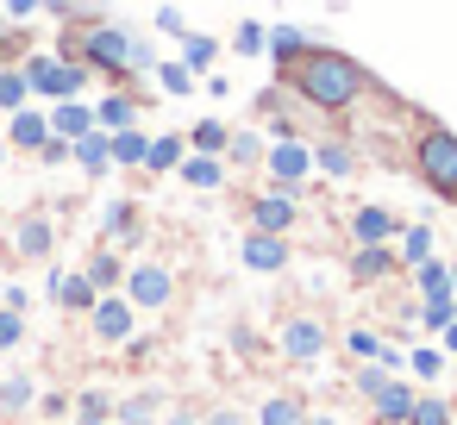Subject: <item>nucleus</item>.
Here are the masks:
<instances>
[{
  "instance_id": "1",
  "label": "nucleus",
  "mask_w": 457,
  "mask_h": 425,
  "mask_svg": "<svg viewBox=\"0 0 457 425\" xmlns=\"http://www.w3.org/2000/svg\"><path fill=\"white\" fill-rule=\"evenodd\" d=\"M313 113H326V119H345L363 94H376V76L357 63V57H345V51H326V45H307V57L282 76Z\"/></svg>"
},
{
  "instance_id": "2",
  "label": "nucleus",
  "mask_w": 457,
  "mask_h": 425,
  "mask_svg": "<svg viewBox=\"0 0 457 425\" xmlns=\"http://www.w3.org/2000/svg\"><path fill=\"white\" fill-rule=\"evenodd\" d=\"M63 51H76L82 69H101V76H113V82H132L138 69L157 63L151 45H138V38L120 32V26H82V32H63Z\"/></svg>"
},
{
  "instance_id": "3",
  "label": "nucleus",
  "mask_w": 457,
  "mask_h": 425,
  "mask_svg": "<svg viewBox=\"0 0 457 425\" xmlns=\"http://www.w3.org/2000/svg\"><path fill=\"white\" fill-rule=\"evenodd\" d=\"M413 176L445 207H457V132L438 126V119H426V113H413Z\"/></svg>"
},
{
  "instance_id": "4",
  "label": "nucleus",
  "mask_w": 457,
  "mask_h": 425,
  "mask_svg": "<svg viewBox=\"0 0 457 425\" xmlns=\"http://www.w3.org/2000/svg\"><path fill=\"white\" fill-rule=\"evenodd\" d=\"M20 76H26V88L45 94V101H76V94L88 88V69H82V63H57V57H45V51H26Z\"/></svg>"
},
{
  "instance_id": "5",
  "label": "nucleus",
  "mask_w": 457,
  "mask_h": 425,
  "mask_svg": "<svg viewBox=\"0 0 457 425\" xmlns=\"http://www.w3.org/2000/svg\"><path fill=\"white\" fill-rule=\"evenodd\" d=\"M170 294H176V275H170L163 263H132V269H126V300H132V306L157 313V306H170Z\"/></svg>"
},
{
  "instance_id": "6",
  "label": "nucleus",
  "mask_w": 457,
  "mask_h": 425,
  "mask_svg": "<svg viewBox=\"0 0 457 425\" xmlns=\"http://www.w3.org/2000/svg\"><path fill=\"white\" fill-rule=\"evenodd\" d=\"M263 163H270V176H276V188H301L307 176H313V151L301 144V138H276L270 151H263Z\"/></svg>"
},
{
  "instance_id": "7",
  "label": "nucleus",
  "mask_w": 457,
  "mask_h": 425,
  "mask_svg": "<svg viewBox=\"0 0 457 425\" xmlns=\"http://www.w3.org/2000/svg\"><path fill=\"white\" fill-rule=\"evenodd\" d=\"M295 219H301V207H295V194H288V188H270V194H257V200H251V232L288 238V232H295Z\"/></svg>"
},
{
  "instance_id": "8",
  "label": "nucleus",
  "mask_w": 457,
  "mask_h": 425,
  "mask_svg": "<svg viewBox=\"0 0 457 425\" xmlns=\"http://www.w3.org/2000/svg\"><path fill=\"white\" fill-rule=\"evenodd\" d=\"M88 325H95V338H101V344H126V338H132V325H138V306H132L126 294H101V300H95V313H88Z\"/></svg>"
},
{
  "instance_id": "9",
  "label": "nucleus",
  "mask_w": 457,
  "mask_h": 425,
  "mask_svg": "<svg viewBox=\"0 0 457 425\" xmlns=\"http://www.w3.org/2000/svg\"><path fill=\"white\" fill-rule=\"evenodd\" d=\"M51 250H57V225L45 213H20L13 219V257L20 263H45Z\"/></svg>"
},
{
  "instance_id": "10",
  "label": "nucleus",
  "mask_w": 457,
  "mask_h": 425,
  "mask_svg": "<svg viewBox=\"0 0 457 425\" xmlns=\"http://www.w3.org/2000/svg\"><path fill=\"white\" fill-rule=\"evenodd\" d=\"M326 344H332V338H326V325H320L313 313H301V319L282 325V356H288V363H320Z\"/></svg>"
},
{
  "instance_id": "11",
  "label": "nucleus",
  "mask_w": 457,
  "mask_h": 425,
  "mask_svg": "<svg viewBox=\"0 0 457 425\" xmlns=\"http://www.w3.org/2000/svg\"><path fill=\"white\" fill-rule=\"evenodd\" d=\"M45 294H51L57 306H70V313H95V300H101V288H95L88 275H63V269L45 275Z\"/></svg>"
},
{
  "instance_id": "12",
  "label": "nucleus",
  "mask_w": 457,
  "mask_h": 425,
  "mask_svg": "<svg viewBox=\"0 0 457 425\" xmlns=\"http://www.w3.org/2000/svg\"><path fill=\"white\" fill-rule=\"evenodd\" d=\"M238 257H245V269H251V275H276V269H288V238H270V232H251Z\"/></svg>"
},
{
  "instance_id": "13",
  "label": "nucleus",
  "mask_w": 457,
  "mask_h": 425,
  "mask_svg": "<svg viewBox=\"0 0 457 425\" xmlns=\"http://www.w3.org/2000/svg\"><path fill=\"white\" fill-rule=\"evenodd\" d=\"M413 400H420V394H413L407 381H395V375H388V381H382V388L370 394V413H376V425H407Z\"/></svg>"
},
{
  "instance_id": "14",
  "label": "nucleus",
  "mask_w": 457,
  "mask_h": 425,
  "mask_svg": "<svg viewBox=\"0 0 457 425\" xmlns=\"http://www.w3.org/2000/svg\"><path fill=\"white\" fill-rule=\"evenodd\" d=\"M45 119H51V138H63V144H76V138L95 132V107H82V101H57Z\"/></svg>"
},
{
  "instance_id": "15",
  "label": "nucleus",
  "mask_w": 457,
  "mask_h": 425,
  "mask_svg": "<svg viewBox=\"0 0 457 425\" xmlns=\"http://www.w3.org/2000/svg\"><path fill=\"white\" fill-rule=\"evenodd\" d=\"M45 138H51V119H45L38 107H20L13 126H7V144H13V151H45Z\"/></svg>"
},
{
  "instance_id": "16",
  "label": "nucleus",
  "mask_w": 457,
  "mask_h": 425,
  "mask_svg": "<svg viewBox=\"0 0 457 425\" xmlns=\"http://www.w3.org/2000/svg\"><path fill=\"white\" fill-rule=\"evenodd\" d=\"M395 232H401V225H395L388 207H357V213H351V238H357V244H388Z\"/></svg>"
},
{
  "instance_id": "17",
  "label": "nucleus",
  "mask_w": 457,
  "mask_h": 425,
  "mask_svg": "<svg viewBox=\"0 0 457 425\" xmlns=\"http://www.w3.org/2000/svg\"><path fill=\"white\" fill-rule=\"evenodd\" d=\"M395 250L388 244H357L351 250V282H382V275H395Z\"/></svg>"
},
{
  "instance_id": "18",
  "label": "nucleus",
  "mask_w": 457,
  "mask_h": 425,
  "mask_svg": "<svg viewBox=\"0 0 457 425\" xmlns=\"http://www.w3.org/2000/svg\"><path fill=\"white\" fill-rule=\"evenodd\" d=\"M263 51H270V63H276V76H288L301 57H307V38L295 32V26H276L270 38H263Z\"/></svg>"
},
{
  "instance_id": "19",
  "label": "nucleus",
  "mask_w": 457,
  "mask_h": 425,
  "mask_svg": "<svg viewBox=\"0 0 457 425\" xmlns=\"http://www.w3.org/2000/svg\"><path fill=\"white\" fill-rule=\"evenodd\" d=\"M70 157H76V163H82L88 176H107V169H113V138H107V132L95 126L88 138H76V144H70Z\"/></svg>"
},
{
  "instance_id": "20",
  "label": "nucleus",
  "mask_w": 457,
  "mask_h": 425,
  "mask_svg": "<svg viewBox=\"0 0 457 425\" xmlns=\"http://www.w3.org/2000/svg\"><path fill=\"white\" fill-rule=\"evenodd\" d=\"M95 126H101L107 138H113V132H132V126H138V101H132V94H107V101L95 107Z\"/></svg>"
},
{
  "instance_id": "21",
  "label": "nucleus",
  "mask_w": 457,
  "mask_h": 425,
  "mask_svg": "<svg viewBox=\"0 0 457 425\" xmlns=\"http://www.w3.org/2000/svg\"><path fill=\"white\" fill-rule=\"evenodd\" d=\"M313 169H326L332 182H345V176H357V151L345 138H326V144H313Z\"/></svg>"
},
{
  "instance_id": "22",
  "label": "nucleus",
  "mask_w": 457,
  "mask_h": 425,
  "mask_svg": "<svg viewBox=\"0 0 457 425\" xmlns=\"http://www.w3.org/2000/svg\"><path fill=\"white\" fill-rule=\"evenodd\" d=\"M188 188H226V157H182L176 169Z\"/></svg>"
},
{
  "instance_id": "23",
  "label": "nucleus",
  "mask_w": 457,
  "mask_h": 425,
  "mask_svg": "<svg viewBox=\"0 0 457 425\" xmlns=\"http://www.w3.org/2000/svg\"><path fill=\"white\" fill-rule=\"evenodd\" d=\"M26 406H38V381L32 375H7V381H0V413L20 419Z\"/></svg>"
},
{
  "instance_id": "24",
  "label": "nucleus",
  "mask_w": 457,
  "mask_h": 425,
  "mask_svg": "<svg viewBox=\"0 0 457 425\" xmlns=\"http://www.w3.org/2000/svg\"><path fill=\"white\" fill-rule=\"evenodd\" d=\"M182 157H188V138H151V157H145V169L151 176H170V169H182Z\"/></svg>"
},
{
  "instance_id": "25",
  "label": "nucleus",
  "mask_w": 457,
  "mask_h": 425,
  "mask_svg": "<svg viewBox=\"0 0 457 425\" xmlns=\"http://www.w3.org/2000/svg\"><path fill=\"white\" fill-rule=\"evenodd\" d=\"M157 406H163V400L145 388V394H126V400H113V419H120V425H157Z\"/></svg>"
},
{
  "instance_id": "26",
  "label": "nucleus",
  "mask_w": 457,
  "mask_h": 425,
  "mask_svg": "<svg viewBox=\"0 0 457 425\" xmlns=\"http://www.w3.org/2000/svg\"><path fill=\"white\" fill-rule=\"evenodd\" d=\"M145 157H151V138L132 126V132H113V163L120 169H145Z\"/></svg>"
},
{
  "instance_id": "27",
  "label": "nucleus",
  "mask_w": 457,
  "mask_h": 425,
  "mask_svg": "<svg viewBox=\"0 0 457 425\" xmlns=\"http://www.w3.org/2000/svg\"><path fill=\"white\" fill-rule=\"evenodd\" d=\"M82 275H88V282H95V288H101V294H113V288H120V282H126V263H120V257H113V250H95V257H88V269H82Z\"/></svg>"
},
{
  "instance_id": "28",
  "label": "nucleus",
  "mask_w": 457,
  "mask_h": 425,
  "mask_svg": "<svg viewBox=\"0 0 457 425\" xmlns=\"http://www.w3.org/2000/svg\"><path fill=\"white\" fill-rule=\"evenodd\" d=\"M307 419V406L295 400V394H270L263 406H257V425H301Z\"/></svg>"
},
{
  "instance_id": "29",
  "label": "nucleus",
  "mask_w": 457,
  "mask_h": 425,
  "mask_svg": "<svg viewBox=\"0 0 457 425\" xmlns=\"http://www.w3.org/2000/svg\"><path fill=\"white\" fill-rule=\"evenodd\" d=\"M213 57H220V45H213L207 32H188V38H182V69H188V76L213 69Z\"/></svg>"
},
{
  "instance_id": "30",
  "label": "nucleus",
  "mask_w": 457,
  "mask_h": 425,
  "mask_svg": "<svg viewBox=\"0 0 457 425\" xmlns=\"http://www.w3.org/2000/svg\"><path fill=\"white\" fill-rule=\"evenodd\" d=\"M407 269H420V263H432V225H407L401 232V250H395Z\"/></svg>"
},
{
  "instance_id": "31",
  "label": "nucleus",
  "mask_w": 457,
  "mask_h": 425,
  "mask_svg": "<svg viewBox=\"0 0 457 425\" xmlns=\"http://www.w3.org/2000/svg\"><path fill=\"white\" fill-rule=\"evenodd\" d=\"M76 425H113V400L101 388H82L76 394Z\"/></svg>"
},
{
  "instance_id": "32",
  "label": "nucleus",
  "mask_w": 457,
  "mask_h": 425,
  "mask_svg": "<svg viewBox=\"0 0 457 425\" xmlns=\"http://www.w3.org/2000/svg\"><path fill=\"white\" fill-rule=\"evenodd\" d=\"M188 144H195V157H220V151L232 144V132H226L220 119H201V126L188 132Z\"/></svg>"
},
{
  "instance_id": "33",
  "label": "nucleus",
  "mask_w": 457,
  "mask_h": 425,
  "mask_svg": "<svg viewBox=\"0 0 457 425\" xmlns=\"http://www.w3.org/2000/svg\"><path fill=\"white\" fill-rule=\"evenodd\" d=\"M345 350H351L357 363H382V350H388V344H382V331H370V325H351V331H345Z\"/></svg>"
},
{
  "instance_id": "34",
  "label": "nucleus",
  "mask_w": 457,
  "mask_h": 425,
  "mask_svg": "<svg viewBox=\"0 0 457 425\" xmlns=\"http://www.w3.org/2000/svg\"><path fill=\"white\" fill-rule=\"evenodd\" d=\"M457 413H451V400L445 394H420L413 400V413H407V425H451Z\"/></svg>"
},
{
  "instance_id": "35",
  "label": "nucleus",
  "mask_w": 457,
  "mask_h": 425,
  "mask_svg": "<svg viewBox=\"0 0 457 425\" xmlns=\"http://www.w3.org/2000/svg\"><path fill=\"white\" fill-rule=\"evenodd\" d=\"M101 225H107L113 238H138V200H113V207L101 213Z\"/></svg>"
},
{
  "instance_id": "36",
  "label": "nucleus",
  "mask_w": 457,
  "mask_h": 425,
  "mask_svg": "<svg viewBox=\"0 0 457 425\" xmlns=\"http://www.w3.org/2000/svg\"><path fill=\"white\" fill-rule=\"evenodd\" d=\"M413 275H420V294L426 300H451V269L445 263H420Z\"/></svg>"
},
{
  "instance_id": "37",
  "label": "nucleus",
  "mask_w": 457,
  "mask_h": 425,
  "mask_svg": "<svg viewBox=\"0 0 457 425\" xmlns=\"http://www.w3.org/2000/svg\"><path fill=\"white\" fill-rule=\"evenodd\" d=\"M26 101H32L26 76H20V69H0V113H20Z\"/></svg>"
},
{
  "instance_id": "38",
  "label": "nucleus",
  "mask_w": 457,
  "mask_h": 425,
  "mask_svg": "<svg viewBox=\"0 0 457 425\" xmlns=\"http://www.w3.org/2000/svg\"><path fill=\"white\" fill-rule=\"evenodd\" d=\"M157 82H163V94H188V88H195V76L182 69V57H176V63H157Z\"/></svg>"
},
{
  "instance_id": "39",
  "label": "nucleus",
  "mask_w": 457,
  "mask_h": 425,
  "mask_svg": "<svg viewBox=\"0 0 457 425\" xmlns=\"http://www.w3.org/2000/svg\"><path fill=\"white\" fill-rule=\"evenodd\" d=\"M407 369H413V375H420V381H432V375H438V369H445V350H432V344H420V350H413V356H407Z\"/></svg>"
},
{
  "instance_id": "40",
  "label": "nucleus",
  "mask_w": 457,
  "mask_h": 425,
  "mask_svg": "<svg viewBox=\"0 0 457 425\" xmlns=\"http://www.w3.org/2000/svg\"><path fill=\"white\" fill-rule=\"evenodd\" d=\"M26 338V313H13V306H0V350H13Z\"/></svg>"
},
{
  "instance_id": "41",
  "label": "nucleus",
  "mask_w": 457,
  "mask_h": 425,
  "mask_svg": "<svg viewBox=\"0 0 457 425\" xmlns=\"http://www.w3.org/2000/svg\"><path fill=\"white\" fill-rule=\"evenodd\" d=\"M226 151H232V163H263V144H257L251 132H232V144H226Z\"/></svg>"
},
{
  "instance_id": "42",
  "label": "nucleus",
  "mask_w": 457,
  "mask_h": 425,
  "mask_svg": "<svg viewBox=\"0 0 457 425\" xmlns=\"http://www.w3.org/2000/svg\"><path fill=\"white\" fill-rule=\"evenodd\" d=\"M263 38H270V32H263V26H251V20H245V26H238V38H232V45H238V57H257V51H263Z\"/></svg>"
},
{
  "instance_id": "43",
  "label": "nucleus",
  "mask_w": 457,
  "mask_h": 425,
  "mask_svg": "<svg viewBox=\"0 0 457 425\" xmlns=\"http://www.w3.org/2000/svg\"><path fill=\"white\" fill-rule=\"evenodd\" d=\"M420 319H426L432 331H445V325L457 319V306H451V300H426V306H420Z\"/></svg>"
},
{
  "instance_id": "44",
  "label": "nucleus",
  "mask_w": 457,
  "mask_h": 425,
  "mask_svg": "<svg viewBox=\"0 0 457 425\" xmlns=\"http://www.w3.org/2000/svg\"><path fill=\"white\" fill-rule=\"evenodd\" d=\"M157 32H170V38H188V26H182V13H176V7H163V13H157Z\"/></svg>"
},
{
  "instance_id": "45",
  "label": "nucleus",
  "mask_w": 457,
  "mask_h": 425,
  "mask_svg": "<svg viewBox=\"0 0 457 425\" xmlns=\"http://www.w3.org/2000/svg\"><path fill=\"white\" fill-rule=\"evenodd\" d=\"M201 425H245V413H238V406H213Z\"/></svg>"
},
{
  "instance_id": "46",
  "label": "nucleus",
  "mask_w": 457,
  "mask_h": 425,
  "mask_svg": "<svg viewBox=\"0 0 457 425\" xmlns=\"http://www.w3.org/2000/svg\"><path fill=\"white\" fill-rule=\"evenodd\" d=\"M38 406H45V419H63V413H70V394H45Z\"/></svg>"
},
{
  "instance_id": "47",
  "label": "nucleus",
  "mask_w": 457,
  "mask_h": 425,
  "mask_svg": "<svg viewBox=\"0 0 457 425\" xmlns=\"http://www.w3.org/2000/svg\"><path fill=\"white\" fill-rule=\"evenodd\" d=\"M38 7H45V0H7V20H32Z\"/></svg>"
},
{
  "instance_id": "48",
  "label": "nucleus",
  "mask_w": 457,
  "mask_h": 425,
  "mask_svg": "<svg viewBox=\"0 0 457 425\" xmlns=\"http://www.w3.org/2000/svg\"><path fill=\"white\" fill-rule=\"evenodd\" d=\"M38 157H45V163H63V157H70V144H63V138H45V151H38Z\"/></svg>"
},
{
  "instance_id": "49",
  "label": "nucleus",
  "mask_w": 457,
  "mask_h": 425,
  "mask_svg": "<svg viewBox=\"0 0 457 425\" xmlns=\"http://www.w3.org/2000/svg\"><path fill=\"white\" fill-rule=\"evenodd\" d=\"M163 425H201V419H195L188 406H170V419H163Z\"/></svg>"
},
{
  "instance_id": "50",
  "label": "nucleus",
  "mask_w": 457,
  "mask_h": 425,
  "mask_svg": "<svg viewBox=\"0 0 457 425\" xmlns=\"http://www.w3.org/2000/svg\"><path fill=\"white\" fill-rule=\"evenodd\" d=\"M445 356H457V319L445 325Z\"/></svg>"
},
{
  "instance_id": "51",
  "label": "nucleus",
  "mask_w": 457,
  "mask_h": 425,
  "mask_svg": "<svg viewBox=\"0 0 457 425\" xmlns=\"http://www.w3.org/2000/svg\"><path fill=\"white\" fill-rule=\"evenodd\" d=\"M301 425H338V419H332V413H307Z\"/></svg>"
},
{
  "instance_id": "52",
  "label": "nucleus",
  "mask_w": 457,
  "mask_h": 425,
  "mask_svg": "<svg viewBox=\"0 0 457 425\" xmlns=\"http://www.w3.org/2000/svg\"><path fill=\"white\" fill-rule=\"evenodd\" d=\"M0 157H7V144H0Z\"/></svg>"
},
{
  "instance_id": "53",
  "label": "nucleus",
  "mask_w": 457,
  "mask_h": 425,
  "mask_svg": "<svg viewBox=\"0 0 457 425\" xmlns=\"http://www.w3.org/2000/svg\"><path fill=\"white\" fill-rule=\"evenodd\" d=\"M451 425H457V419H451Z\"/></svg>"
}]
</instances>
